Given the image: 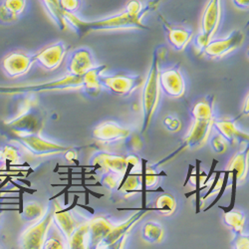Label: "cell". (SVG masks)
Segmentation results:
<instances>
[{"instance_id":"cell-1","label":"cell","mask_w":249,"mask_h":249,"mask_svg":"<svg viewBox=\"0 0 249 249\" xmlns=\"http://www.w3.org/2000/svg\"><path fill=\"white\" fill-rule=\"evenodd\" d=\"M64 19L67 27H70L81 37L94 31L146 29V26L142 23L143 16L131 15L126 11L93 21L83 20L75 13L64 12Z\"/></svg>"},{"instance_id":"cell-2","label":"cell","mask_w":249,"mask_h":249,"mask_svg":"<svg viewBox=\"0 0 249 249\" xmlns=\"http://www.w3.org/2000/svg\"><path fill=\"white\" fill-rule=\"evenodd\" d=\"M44 126V113L39 105L37 94H24V99L11 119L0 124V132L12 135L41 134Z\"/></svg>"},{"instance_id":"cell-3","label":"cell","mask_w":249,"mask_h":249,"mask_svg":"<svg viewBox=\"0 0 249 249\" xmlns=\"http://www.w3.org/2000/svg\"><path fill=\"white\" fill-rule=\"evenodd\" d=\"M160 67L159 56L156 53L152 62V66L143 81V87L142 92V133H146L150 127L151 122L159 107L160 99Z\"/></svg>"},{"instance_id":"cell-4","label":"cell","mask_w":249,"mask_h":249,"mask_svg":"<svg viewBox=\"0 0 249 249\" xmlns=\"http://www.w3.org/2000/svg\"><path fill=\"white\" fill-rule=\"evenodd\" d=\"M10 142L22 147L28 154L36 158H45L50 156L65 154L73 147H67L51 140H47L41 134L12 135L5 132H0Z\"/></svg>"},{"instance_id":"cell-5","label":"cell","mask_w":249,"mask_h":249,"mask_svg":"<svg viewBox=\"0 0 249 249\" xmlns=\"http://www.w3.org/2000/svg\"><path fill=\"white\" fill-rule=\"evenodd\" d=\"M84 86V75L75 76L66 75L60 79L40 83L36 85L27 86H0V95H24L38 94L41 92H55V91H73L81 90Z\"/></svg>"},{"instance_id":"cell-6","label":"cell","mask_w":249,"mask_h":249,"mask_svg":"<svg viewBox=\"0 0 249 249\" xmlns=\"http://www.w3.org/2000/svg\"><path fill=\"white\" fill-rule=\"evenodd\" d=\"M221 15V0H209L202 12L201 31L195 38V45L200 52L216 34Z\"/></svg>"},{"instance_id":"cell-7","label":"cell","mask_w":249,"mask_h":249,"mask_svg":"<svg viewBox=\"0 0 249 249\" xmlns=\"http://www.w3.org/2000/svg\"><path fill=\"white\" fill-rule=\"evenodd\" d=\"M53 223V207L48 205L45 214L31 222L19 237V247L24 249H42L49 228Z\"/></svg>"},{"instance_id":"cell-8","label":"cell","mask_w":249,"mask_h":249,"mask_svg":"<svg viewBox=\"0 0 249 249\" xmlns=\"http://www.w3.org/2000/svg\"><path fill=\"white\" fill-rule=\"evenodd\" d=\"M193 124L190 131L181 144V148L177 153H180L185 150H198L211 139L213 129L214 118L212 119H193Z\"/></svg>"},{"instance_id":"cell-9","label":"cell","mask_w":249,"mask_h":249,"mask_svg":"<svg viewBox=\"0 0 249 249\" xmlns=\"http://www.w3.org/2000/svg\"><path fill=\"white\" fill-rule=\"evenodd\" d=\"M150 212H151L150 209H146V207H143V209L135 213L131 217H129L124 222H121L118 224H113L111 231L106 236V238L103 240V242L100 244L99 248L115 247L118 243H120V245L118 247L122 248L124 246V241L127 240L131 231L135 227V225L140 220H142V217L146 214H148Z\"/></svg>"},{"instance_id":"cell-10","label":"cell","mask_w":249,"mask_h":249,"mask_svg":"<svg viewBox=\"0 0 249 249\" xmlns=\"http://www.w3.org/2000/svg\"><path fill=\"white\" fill-rule=\"evenodd\" d=\"M99 81L102 88L120 96H129L143 84V79L141 76L128 75L107 76L101 74Z\"/></svg>"},{"instance_id":"cell-11","label":"cell","mask_w":249,"mask_h":249,"mask_svg":"<svg viewBox=\"0 0 249 249\" xmlns=\"http://www.w3.org/2000/svg\"><path fill=\"white\" fill-rule=\"evenodd\" d=\"M244 40V33L240 30H235L222 39L212 40L201 51L205 56L212 59H220L236 50Z\"/></svg>"},{"instance_id":"cell-12","label":"cell","mask_w":249,"mask_h":249,"mask_svg":"<svg viewBox=\"0 0 249 249\" xmlns=\"http://www.w3.org/2000/svg\"><path fill=\"white\" fill-rule=\"evenodd\" d=\"M35 63L34 56L24 52L14 51L7 54L1 61V68L10 78L21 77L27 74Z\"/></svg>"},{"instance_id":"cell-13","label":"cell","mask_w":249,"mask_h":249,"mask_svg":"<svg viewBox=\"0 0 249 249\" xmlns=\"http://www.w3.org/2000/svg\"><path fill=\"white\" fill-rule=\"evenodd\" d=\"M78 197L74 198V204L71 205L68 209H64L61 206L59 201L55 200L52 203L53 207V223L60 231V232L63 234L66 241L69 239L75 228L79 225L80 221L78 220L75 213H74V205L76 204Z\"/></svg>"},{"instance_id":"cell-14","label":"cell","mask_w":249,"mask_h":249,"mask_svg":"<svg viewBox=\"0 0 249 249\" xmlns=\"http://www.w3.org/2000/svg\"><path fill=\"white\" fill-rule=\"evenodd\" d=\"M67 54L66 45L63 42H56L46 46L34 56L35 63L48 71L57 69L64 61Z\"/></svg>"},{"instance_id":"cell-15","label":"cell","mask_w":249,"mask_h":249,"mask_svg":"<svg viewBox=\"0 0 249 249\" xmlns=\"http://www.w3.org/2000/svg\"><path fill=\"white\" fill-rule=\"evenodd\" d=\"M91 165L97 171L111 172L124 177L128 170V162L126 157L118 156L110 153L100 152L93 156L90 160Z\"/></svg>"},{"instance_id":"cell-16","label":"cell","mask_w":249,"mask_h":249,"mask_svg":"<svg viewBox=\"0 0 249 249\" xmlns=\"http://www.w3.org/2000/svg\"><path fill=\"white\" fill-rule=\"evenodd\" d=\"M160 86L161 92L173 99H179L185 93V82L178 68L160 71Z\"/></svg>"},{"instance_id":"cell-17","label":"cell","mask_w":249,"mask_h":249,"mask_svg":"<svg viewBox=\"0 0 249 249\" xmlns=\"http://www.w3.org/2000/svg\"><path fill=\"white\" fill-rule=\"evenodd\" d=\"M131 134L130 130L116 122H103L93 130L92 137L102 142L113 143L126 140Z\"/></svg>"},{"instance_id":"cell-18","label":"cell","mask_w":249,"mask_h":249,"mask_svg":"<svg viewBox=\"0 0 249 249\" xmlns=\"http://www.w3.org/2000/svg\"><path fill=\"white\" fill-rule=\"evenodd\" d=\"M248 162H249V151L246 147L245 150L238 152L228 162L226 171L228 173V178L232 182L233 196L235 198V192L237 184L244 181L248 174Z\"/></svg>"},{"instance_id":"cell-19","label":"cell","mask_w":249,"mask_h":249,"mask_svg":"<svg viewBox=\"0 0 249 249\" xmlns=\"http://www.w3.org/2000/svg\"><path fill=\"white\" fill-rule=\"evenodd\" d=\"M95 66L92 52L87 48H79L74 50L67 60V73L83 76Z\"/></svg>"},{"instance_id":"cell-20","label":"cell","mask_w":249,"mask_h":249,"mask_svg":"<svg viewBox=\"0 0 249 249\" xmlns=\"http://www.w3.org/2000/svg\"><path fill=\"white\" fill-rule=\"evenodd\" d=\"M213 129L217 131L224 139L227 141L230 146L237 147L238 144H243L248 142L249 136L248 133L241 131L237 126L235 122L221 119L213 122Z\"/></svg>"},{"instance_id":"cell-21","label":"cell","mask_w":249,"mask_h":249,"mask_svg":"<svg viewBox=\"0 0 249 249\" xmlns=\"http://www.w3.org/2000/svg\"><path fill=\"white\" fill-rule=\"evenodd\" d=\"M113 224L104 216H95L89 219V248H99L111 231Z\"/></svg>"},{"instance_id":"cell-22","label":"cell","mask_w":249,"mask_h":249,"mask_svg":"<svg viewBox=\"0 0 249 249\" xmlns=\"http://www.w3.org/2000/svg\"><path fill=\"white\" fill-rule=\"evenodd\" d=\"M167 38L170 44L178 51H182L193 40L194 33L192 30L183 27H175L164 21L163 24Z\"/></svg>"},{"instance_id":"cell-23","label":"cell","mask_w":249,"mask_h":249,"mask_svg":"<svg viewBox=\"0 0 249 249\" xmlns=\"http://www.w3.org/2000/svg\"><path fill=\"white\" fill-rule=\"evenodd\" d=\"M117 191L122 193L124 197H130L131 196L142 192V171L137 173H126V175L123 177Z\"/></svg>"},{"instance_id":"cell-24","label":"cell","mask_w":249,"mask_h":249,"mask_svg":"<svg viewBox=\"0 0 249 249\" xmlns=\"http://www.w3.org/2000/svg\"><path fill=\"white\" fill-rule=\"evenodd\" d=\"M67 248L85 249L89 248V220L81 221L67 240Z\"/></svg>"},{"instance_id":"cell-25","label":"cell","mask_w":249,"mask_h":249,"mask_svg":"<svg viewBox=\"0 0 249 249\" xmlns=\"http://www.w3.org/2000/svg\"><path fill=\"white\" fill-rule=\"evenodd\" d=\"M106 68L107 67L105 65L95 66L86 74H84V86H83L82 91L89 96H97L102 90L99 77L104 73Z\"/></svg>"},{"instance_id":"cell-26","label":"cell","mask_w":249,"mask_h":249,"mask_svg":"<svg viewBox=\"0 0 249 249\" xmlns=\"http://www.w3.org/2000/svg\"><path fill=\"white\" fill-rule=\"evenodd\" d=\"M40 2L42 3L50 19L60 30L64 31L68 28L64 19V11L60 7L59 0H40Z\"/></svg>"},{"instance_id":"cell-27","label":"cell","mask_w":249,"mask_h":249,"mask_svg":"<svg viewBox=\"0 0 249 249\" xmlns=\"http://www.w3.org/2000/svg\"><path fill=\"white\" fill-rule=\"evenodd\" d=\"M221 174H222L221 177H219V173L217 174L216 178H214V181H213V184H212V186H213L212 190H210L209 192H207L205 196H203L200 197V200H201V202H202V200H205V199L210 198V197H212V196H216L215 200H214L209 207H207L206 211L210 210L211 207H213V206L217 202V199H219V198L221 197V196L223 195V193H224V191H225V189H226V185H227V183H228V180H230V178H228V173H227V171L221 172Z\"/></svg>"},{"instance_id":"cell-28","label":"cell","mask_w":249,"mask_h":249,"mask_svg":"<svg viewBox=\"0 0 249 249\" xmlns=\"http://www.w3.org/2000/svg\"><path fill=\"white\" fill-rule=\"evenodd\" d=\"M47 207L48 206L44 207L42 204L36 201H29L23 204L22 210L19 213L23 220L27 222H34L45 214Z\"/></svg>"},{"instance_id":"cell-29","label":"cell","mask_w":249,"mask_h":249,"mask_svg":"<svg viewBox=\"0 0 249 249\" xmlns=\"http://www.w3.org/2000/svg\"><path fill=\"white\" fill-rule=\"evenodd\" d=\"M163 227L155 221L147 222L142 230V237L148 243H160L163 239Z\"/></svg>"},{"instance_id":"cell-30","label":"cell","mask_w":249,"mask_h":249,"mask_svg":"<svg viewBox=\"0 0 249 249\" xmlns=\"http://www.w3.org/2000/svg\"><path fill=\"white\" fill-rule=\"evenodd\" d=\"M223 220L224 223L233 231V233L243 232L246 218L242 212L236 210L225 211Z\"/></svg>"},{"instance_id":"cell-31","label":"cell","mask_w":249,"mask_h":249,"mask_svg":"<svg viewBox=\"0 0 249 249\" xmlns=\"http://www.w3.org/2000/svg\"><path fill=\"white\" fill-rule=\"evenodd\" d=\"M67 248V241L54 223L49 228L47 237L42 249H64Z\"/></svg>"},{"instance_id":"cell-32","label":"cell","mask_w":249,"mask_h":249,"mask_svg":"<svg viewBox=\"0 0 249 249\" xmlns=\"http://www.w3.org/2000/svg\"><path fill=\"white\" fill-rule=\"evenodd\" d=\"M155 211L162 215H171L175 213L177 209V200L170 194H163L158 196L154 206Z\"/></svg>"},{"instance_id":"cell-33","label":"cell","mask_w":249,"mask_h":249,"mask_svg":"<svg viewBox=\"0 0 249 249\" xmlns=\"http://www.w3.org/2000/svg\"><path fill=\"white\" fill-rule=\"evenodd\" d=\"M142 193L143 196L148 189L156 188L159 182L160 175L157 174L153 167H148L146 160H142Z\"/></svg>"},{"instance_id":"cell-34","label":"cell","mask_w":249,"mask_h":249,"mask_svg":"<svg viewBox=\"0 0 249 249\" xmlns=\"http://www.w3.org/2000/svg\"><path fill=\"white\" fill-rule=\"evenodd\" d=\"M193 119H212L213 118V111L212 104L206 101H200L196 103L193 111Z\"/></svg>"},{"instance_id":"cell-35","label":"cell","mask_w":249,"mask_h":249,"mask_svg":"<svg viewBox=\"0 0 249 249\" xmlns=\"http://www.w3.org/2000/svg\"><path fill=\"white\" fill-rule=\"evenodd\" d=\"M0 160L9 164H16L20 161V153L15 146H2L0 147Z\"/></svg>"},{"instance_id":"cell-36","label":"cell","mask_w":249,"mask_h":249,"mask_svg":"<svg viewBox=\"0 0 249 249\" xmlns=\"http://www.w3.org/2000/svg\"><path fill=\"white\" fill-rule=\"evenodd\" d=\"M123 177L120 175H117L115 173H111V172H105L103 173L102 177H101V184L103 186H105L108 190H117L119 188V185L121 183Z\"/></svg>"},{"instance_id":"cell-37","label":"cell","mask_w":249,"mask_h":249,"mask_svg":"<svg viewBox=\"0 0 249 249\" xmlns=\"http://www.w3.org/2000/svg\"><path fill=\"white\" fill-rule=\"evenodd\" d=\"M2 4L13 14L20 17L27 6V0H2Z\"/></svg>"},{"instance_id":"cell-38","label":"cell","mask_w":249,"mask_h":249,"mask_svg":"<svg viewBox=\"0 0 249 249\" xmlns=\"http://www.w3.org/2000/svg\"><path fill=\"white\" fill-rule=\"evenodd\" d=\"M211 144H212V148L213 150L217 153V154H224L226 153L227 149H228V144L227 141L224 139V137H222L219 133L215 134L214 136L212 137V140H211Z\"/></svg>"},{"instance_id":"cell-39","label":"cell","mask_w":249,"mask_h":249,"mask_svg":"<svg viewBox=\"0 0 249 249\" xmlns=\"http://www.w3.org/2000/svg\"><path fill=\"white\" fill-rule=\"evenodd\" d=\"M126 144L132 154L140 153L143 148V142L138 134H130L126 139Z\"/></svg>"},{"instance_id":"cell-40","label":"cell","mask_w":249,"mask_h":249,"mask_svg":"<svg viewBox=\"0 0 249 249\" xmlns=\"http://www.w3.org/2000/svg\"><path fill=\"white\" fill-rule=\"evenodd\" d=\"M19 17L13 14L10 10H8L2 2H0V24L1 25H10L18 21Z\"/></svg>"},{"instance_id":"cell-41","label":"cell","mask_w":249,"mask_h":249,"mask_svg":"<svg viewBox=\"0 0 249 249\" xmlns=\"http://www.w3.org/2000/svg\"><path fill=\"white\" fill-rule=\"evenodd\" d=\"M124 11L128 12L131 15H135V16L142 15L144 17V15L147 14V11L144 10L143 5L140 1V0H131V1H129L128 4L126 5Z\"/></svg>"},{"instance_id":"cell-42","label":"cell","mask_w":249,"mask_h":249,"mask_svg":"<svg viewBox=\"0 0 249 249\" xmlns=\"http://www.w3.org/2000/svg\"><path fill=\"white\" fill-rule=\"evenodd\" d=\"M59 4L64 12L76 13L81 6V0H59Z\"/></svg>"},{"instance_id":"cell-43","label":"cell","mask_w":249,"mask_h":249,"mask_svg":"<svg viewBox=\"0 0 249 249\" xmlns=\"http://www.w3.org/2000/svg\"><path fill=\"white\" fill-rule=\"evenodd\" d=\"M234 239L232 241V247L235 249H248L249 248V237L243 232L234 233Z\"/></svg>"},{"instance_id":"cell-44","label":"cell","mask_w":249,"mask_h":249,"mask_svg":"<svg viewBox=\"0 0 249 249\" xmlns=\"http://www.w3.org/2000/svg\"><path fill=\"white\" fill-rule=\"evenodd\" d=\"M164 124L168 127L169 130L174 131V132H176V131H178V130L180 129V122H179V120L173 119L172 117L165 118V120H164Z\"/></svg>"},{"instance_id":"cell-45","label":"cell","mask_w":249,"mask_h":249,"mask_svg":"<svg viewBox=\"0 0 249 249\" xmlns=\"http://www.w3.org/2000/svg\"><path fill=\"white\" fill-rule=\"evenodd\" d=\"M233 3L240 9H247L249 6V0H233Z\"/></svg>"},{"instance_id":"cell-46","label":"cell","mask_w":249,"mask_h":249,"mask_svg":"<svg viewBox=\"0 0 249 249\" xmlns=\"http://www.w3.org/2000/svg\"><path fill=\"white\" fill-rule=\"evenodd\" d=\"M248 102H249V100H248V94L246 95V97H245V100H244V105H243V107H242V113L245 115V116H248V114H249V104H248Z\"/></svg>"}]
</instances>
